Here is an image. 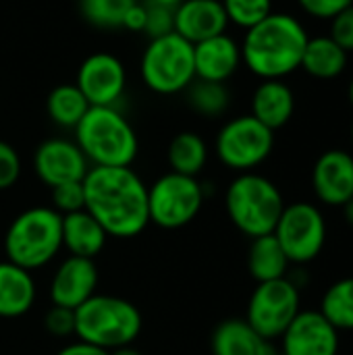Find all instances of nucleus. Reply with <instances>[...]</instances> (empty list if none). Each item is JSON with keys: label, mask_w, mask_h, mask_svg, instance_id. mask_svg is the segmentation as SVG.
Wrapping results in <instances>:
<instances>
[{"label": "nucleus", "mask_w": 353, "mask_h": 355, "mask_svg": "<svg viewBox=\"0 0 353 355\" xmlns=\"http://www.w3.org/2000/svg\"><path fill=\"white\" fill-rule=\"evenodd\" d=\"M139 310L114 295H92L75 310V337L83 343L112 352L133 345L141 333Z\"/></svg>", "instance_id": "obj_5"}, {"label": "nucleus", "mask_w": 353, "mask_h": 355, "mask_svg": "<svg viewBox=\"0 0 353 355\" xmlns=\"http://www.w3.org/2000/svg\"><path fill=\"white\" fill-rule=\"evenodd\" d=\"M187 100L189 106L208 119L221 116L231 102V94L225 83L218 81H204V79H193V83L187 87Z\"/></svg>", "instance_id": "obj_28"}, {"label": "nucleus", "mask_w": 353, "mask_h": 355, "mask_svg": "<svg viewBox=\"0 0 353 355\" xmlns=\"http://www.w3.org/2000/svg\"><path fill=\"white\" fill-rule=\"evenodd\" d=\"M227 25L229 19L221 0H183L175 8V33L189 44L225 33Z\"/></svg>", "instance_id": "obj_17"}, {"label": "nucleus", "mask_w": 353, "mask_h": 355, "mask_svg": "<svg viewBox=\"0 0 353 355\" xmlns=\"http://www.w3.org/2000/svg\"><path fill=\"white\" fill-rule=\"evenodd\" d=\"M35 304V281L29 270L0 262V318H19Z\"/></svg>", "instance_id": "obj_21"}, {"label": "nucleus", "mask_w": 353, "mask_h": 355, "mask_svg": "<svg viewBox=\"0 0 353 355\" xmlns=\"http://www.w3.org/2000/svg\"><path fill=\"white\" fill-rule=\"evenodd\" d=\"M339 331L320 310H300L281 335V355H337Z\"/></svg>", "instance_id": "obj_13"}, {"label": "nucleus", "mask_w": 353, "mask_h": 355, "mask_svg": "<svg viewBox=\"0 0 353 355\" xmlns=\"http://www.w3.org/2000/svg\"><path fill=\"white\" fill-rule=\"evenodd\" d=\"M279 355H281V354H279Z\"/></svg>", "instance_id": "obj_44"}, {"label": "nucleus", "mask_w": 353, "mask_h": 355, "mask_svg": "<svg viewBox=\"0 0 353 355\" xmlns=\"http://www.w3.org/2000/svg\"><path fill=\"white\" fill-rule=\"evenodd\" d=\"M169 164L173 173L198 177L208 162V146L193 131H181L169 146Z\"/></svg>", "instance_id": "obj_25"}, {"label": "nucleus", "mask_w": 353, "mask_h": 355, "mask_svg": "<svg viewBox=\"0 0 353 355\" xmlns=\"http://www.w3.org/2000/svg\"><path fill=\"white\" fill-rule=\"evenodd\" d=\"M347 67V52L331 37H308L304 48L302 67L308 75L316 79H335Z\"/></svg>", "instance_id": "obj_24"}, {"label": "nucleus", "mask_w": 353, "mask_h": 355, "mask_svg": "<svg viewBox=\"0 0 353 355\" xmlns=\"http://www.w3.org/2000/svg\"><path fill=\"white\" fill-rule=\"evenodd\" d=\"M106 239V231L87 210L62 216V248L71 256L94 260L104 250Z\"/></svg>", "instance_id": "obj_22"}, {"label": "nucleus", "mask_w": 353, "mask_h": 355, "mask_svg": "<svg viewBox=\"0 0 353 355\" xmlns=\"http://www.w3.org/2000/svg\"><path fill=\"white\" fill-rule=\"evenodd\" d=\"M44 329L58 339L75 335V310L52 306L44 316Z\"/></svg>", "instance_id": "obj_33"}, {"label": "nucleus", "mask_w": 353, "mask_h": 355, "mask_svg": "<svg viewBox=\"0 0 353 355\" xmlns=\"http://www.w3.org/2000/svg\"><path fill=\"white\" fill-rule=\"evenodd\" d=\"M225 208L231 223L243 235L256 239L275 231L285 200L270 179L258 173H241L227 187Z\"/></svg>", "instance_id": "obj_6"}, {"label": "nucleus", "mask_w": 353, "mask_h": 355, "mask_svg": "<svg viewBox=\"0 0 353 355\" xmlns=\"http://www.w3.org/2000/svg\"><path fill=\"white\" fill-rule=\"evenodd\" d=\"M295 110V96L281 79H264L252 96V116L270 131L289 123Z\"/></svg>", "instance_id": "obj_20"}, {"label": "nucleus", "mask_w": 353, "mask_h": 355, "mask_svg": "<svg viewBox=\"0 0 353 355\" xmlns=\"http://www.w3.org/2000/svg\"><path fill=\"white\" fill-rule=\"evenodd\" d=\"M108 355H141L133 345H123V347H117L112 352H108Z\"/></svg>", "instance_id": "obj_40"}, {"label": "nucleus", "mask_w": 353, "mask_h": 355, "mask_svg": "<svg viewBox=\"0 0 353 355\" xmlns=\"http://www.w3.org/2000/svg\"><path fill=\"white\" fill-rule=\"evenodd\" d=\"M52 206L58 214H73L85 210V191L83 181H71L52 187Z\"/></svg>", "instance_id": "obj_32"}, {"label": "nucleus", "mask_w": 353, "mask_h": 355, "mask_svg": "<svg viewBox=\"0 0 353 355\" xmlns=\"http://www.w3.org/2000/svg\"><path fill=\"white\" fill-rule=\"evenodd\" d=\"M83 191L85 210L108 237L129 239L150 225L148 185L131 166H89Z\"/></svg>", "instance_id": "obj_1"}, {"label": "nucleus", "mask_w": 353, "mask_h": 355, "mask_svg": "<svg viewBox=\"0 0 353 355\" xmlns=\"http://www.w3.org/2000/svg\"><path fill=\"white\" fill-rule=\"evenodd\" d=\"M33 168L40 181L52 189L62 183L83 181L89 171V162L75 141L52 137L37 146L33 154Z\"/></svg>", "instance_id": "obj_14"}, {"label": "nucleus", "mask_w": 353, "mask_h": 355, "mask_svg": "<svg viewBox=\"0 0 353 355\" xmlns=\"http://www.w3.org/2000/svg\"><path fill=\"white\" fill-rule=\"evenodd\" d=\"M139 75L144 85L160 96L187 89L196 79L193 44L175 31L150 40L141 54Z\"/></svg>", "instance_id": "obj_7"}, {"label": "nucleus", "mask_w": 353, "mask_h": 355, "mask_svg": "<svg viewBox=\"0 0 353 355\" xmlns=\"http://www.w3.org/2000/svg\"><path fill=\"white\" fill-rule=\"evenodd\" d=\"M75 85L89 106H114L125 94L127 73L114 54L96 52L79 64Z\"/></svg>", "instance_id": "obj_12"}, {"label": "nucleus", "mask_w": 353, "mask_h": 355, "mask_svg": "<svg viewBox=\"0 0 353 355\" xmlns=\"http://www.w3.org/2000/svg\"><path fill=\"white\" fill-rule=\"evenodd\" d=\"M352 141H353V125H352Z\"/></svg>", "instance_id": "obj_43"}, {"label": "nucleus", "mask_w": 353, "mask_h": 355, "mask_svg": "<svg viewBox=\"0 0 353 355\" xmlns=\"http://www.w3.org/2000/svg\"><path fill=\"white\" fill-rule=\"evenodd\" d=\"M144 6H146V23L141 33L154 40L175 31V8H169L154 0H144Z\"/></svg>", "instance_id": "obj_31"}, {"label": "nucleus", "mask_w": 353, "mask_h": 355, "mask_svg": "<svg viewBox=\"0 0 353 355\" xmlns=\"http://www.w3.org/2000/svg\"><path fill=\"white\" fill-rule=\"evenodd\" d=\"M62 248V214L48 206L23 210L8 225L4 235L6 260L33 272L60 252Z\"/></svg>", "instance_id": "obj_4"}, {"label": "nucleus", "mask_w": 353, "mask_h": 355, "mask_svg": "<svg viewBox=\"0 0 353 355\" xmlns=\"http://www.w3.org/2000/svg\"><path fill=\"white\" fill-rule=\"evenodd\" d=\"M212 355H277L273 341L260 337L246 318L223 320L210 339Z\"/></svg>", "instance_id": "obj_19"}, {"label": "nucleus", "mask_w": 353, "mask_h": 355, "mask_svg": "<svg viewBox=\"0 0 353 355\" xmlns=\"http://www.w3.org/2000/svg\"><path fill=\"white\" fill-rule=\"evenodd\" d=\"M318 310L339 333L353 331V277L333 283L325 291Z\"/></svg>", "instance_id": "obj_27"}, {"label": "nucleus", "mask_w": 353, "mask_h": 355, "mask_svg": "<svg viewBox=\"0 0 353 355\" xmlns=\"http://www.w3.org/2000/svg\"><path fill=\"white\" fill-rule=\"evenodd\" d=\"M204 198V185L198 177H185L171 171L148 187L150 223L166 231L183 229L200 214Z\"/></svg>", "instance_id": "obj_8"}, {"label": "nucleus", "mask_w": 353, "mask_h": 355, "mask_svg": "<svg viewBox=\"0 0 353 355\" xmlns=\"http://www.w3.org/2000/svg\"><path fill=\"white\" fill-rule=\"evenodd\" d=\"M350 102L353 104V79H352V83H350Z\"/></svg>", "instance_id": "obj_42"}, {"label": "nucleus", "mask_w": 353, "mask_h": 355, "mask_svg": "<svg viewBox=\"0 0 353 355\" xmlns=\"http://www.w3.org/2000/svg\"><path fill=\"white\" fill-rule=\"evenodd\" d=\"M75 144L92 166H131L137 133L117 106H92L75 127Z\"/></svg>", "instance_id": "obj_3"}, {"label": "nucleus", "mask_w": 353, "mask_h": 355, "mask_svg": "<svg viewBox=\"0 0 353 355\" xmlns=\"http://www.w3.org/2000/svg\"><path fill=\"white\" fill-rule=\"evenodd\" d=\"M98 268L89 258L69 256L52 275L50 300L52 306L77 310L83 302L96 295Z\"/></svg>", "instance_id": "obj_15"}, {"label": "nucleus", "mask_w": 353, "mask_h": 355, "mask_svg": "<svg viewBox=\"0 0 353 355\" xmlns=\"http://www.w3.org/2000/svg\"><path fill=\"white\" fill-rule=\"evenodd\" d=\"M21 177V158L17 150L0 139V191L12 187Z\"/></svg>", "instance_id": "obj_34"}, {"label": "nucleus", "mask_w": 353, "mask_h": 355, "mask_svg": "<svg viewBox=\"0 0 353 355\" xmlns=\"http://www.w3.org/2000/svg\"><path fill=\"white\" fill-rule=\"evenodd\" d=\"M89 108V102L75 83L56 85L46 98L48 116L62 129H75Z\"/></svg>", "instance_id": "obj_26"}, {"label": "nucleus", "mask_w": 353, "mask_h": 355, "mask_svg": "<svg viewBox=\"0 0 353 355\" xmlns=\"http://www.w3.org/2000/svg\"><path fill=\"white\" fill-rule=\"evenodd\" d=\"M289 266L291 262L273 233L252 239V245L248 252V270L256 283L285 279Z\"/></svg>", "instance_id": "obj_23"}, {"label": "nucleus", "mask_w": 353, "mask_h": 355, "mask_svg": "<svg viewBox=\"0 0 353 355\" xmlns=\"http://www.w3.org/2000/svg\"><path fill=\"white\" fill-rule=\"evenodd\" d=\"M308 33L304 25L285 12H270L250 27L241 44V62L262 79H283L302 67Z\"/></svg>", "instance_id": "obj_2"}, {"label": "nucleus", "mask_w": 353, "mask_h": 355, "mask_svg": "<svg viewBox=\"0 0 353 355\" xmlns=\"http://www.w3.org/2000/svg\"><path fill=\"white\" fill-rule=\"evenodd\" d=\"M56 355H108V352L102 347L83 343V341H75V343H69L67 347H62Z\"/></svg>", "instance_id": "obj_38"}, {"label": "nucleus", "mask_w": 353, "mask_h": 355, "mask_svg": "<svg viewBox=\"0 0 353 355\" xmlns=\"http://www.w3.org/2000/svg\"><path fill=\"white\" fill-rule=\"evenodd\" d=\"M144 23H146V6H144V0H135V4L127 10L121 29L144 31Z\"/></svg>", "instance_id": "obj_37"}, {"label": "nucleus", "mask_w": 353, "mask_h": 355, "mask_svg": "<svg viewBox=\"0 0 353 355\" xmlns=\"http://www.w3.org/2000/svg\"><path fill=\"white\" fill-rule=\"evenodd\" d=\"M302 310L300 287L293 279H277L258 283L250 302L246 320L266 341L281 339L287 327Z\"/></svg>", "instance_id": "obj_9"}, {"label": "nucleus", "mask_w": 353, "mask_h": 355, "mask_svg": "<svg viewBox=\"0 0 353 355\" xmlns=\"http://www.w3.org/2000/svg\"><path fill=\"white\" fill-rule=\"evenodd\" d=\"M135 0H79L81 17L98 29H121Z\"/></svg>", "instance_id": "obj_29"}, {"label": "nucleus", "mask_w": 353, "mask_h": 355, "mask_svg": "<svg viewBox=\"0 0 353 355\" xmlns=\"http://www.w3.org/2000/svg\"><path fill=\"white\" fill-rule=\"evenodd\" d=\"M196 79L225 83L241 64V46L227 33L193 44Z\"/></svg>", "instance_id": "obj_18"}, {"label": "nucleus", "mask_w": 353, "mask_h": 355, "mask_svg": "<svg viewBox=\"0 0 353 355\" xmlns=\"http://www.w3.org/2000/svg\"><path fill=\"white\" fill-rule=\"evenodd\" d=\"M331 40H335L345 52H353V4L331 19Z\"/></svg>", "instance_id": "obj_35"}, {"label": "nucleus", "mask_w": 353, "mask_h": 355, "mask_svg": "<svg viewBox=\"0 0 353 355\" xmlns=\"http://www.w3.org/2000/svg\"><path fill=\"white\" fill-rule=\"evenodd\" d=\"M154 2H158V4H164V6H169V8H177L183 0H154Z\"/></svg>", "instance_id": "obj_41"}, {"label": "nucleus", "mask_w": 353, "mask_h": 355, "mask_svg": "<svg viewBox=\"0 0 353 355\" xmlns=\"http://www.w3.org/2000/svg\"><path fill=\"white\" fill-rule=\"evenodd\" d=\"M229 23L250 29L273 12L270 0H221Z\"/></svg>", "instance_id": "obj_30"}, {"label": "nucleus", "mask_w": 353, "mask_h": 355, "mask_svg": "<svg viewBox=\"0 0 353 355\" xmlns=\"http://www.w3.org/2000/svg\"><path fill=\"white\" fill-rule=\"evenodd\" d=\"M341 208H343V218H345L347 227H350V229H353V198L350 200V202H345Z\"/></svg>", "instance_id": "obj_39"}, {"label": "nucleus", "mask_w": 353, "mask_h": 355, "mask_svg": "<svg viewBox=\"0 0 353 355\" xmlns=\"http://www.w3.org/2000/svg\"><path fill=\"white\" fill-rule=\"evenodd\" d=\"M273 235L291 264H310L327 245V220L322 210L310 202L285 204Z\"/></svg>", "instance_id": "obj_10"}, {"label": "nucleus", "mask_w": 353, "mask_h": 355, "mask_svg": "<svg viewBox=\"0 0 353 355\" xmlns=\"http://www.w3.org/2000/svg\"><path fill=\"white\" fill-rule=\"evenodd\" d=\"M216 156L233 171L252 173L260 166L275 148V131L264 127L252 114L231 119L216 135Z\"/></svg>", "instance_id": "obj_11"}, {"label": "nucleus", "mask_w": 353, "mask_h": 355, "mask_svg": "<svg viewBox=\"0 0 353 355\" xmlns=\"http://www.w3.org/2000/svg\"><path fill=\"white\" fill-rule=\"evenodd\" d=\"M312 187L325 206H343L353 198V156L343 150L325 152L312 171Z\"/></svg>", "instance_id": "obj_16"}, {"label": "nucleus", "mask_w": 353, "mask_h": 355, "mask_svg": "<svg viewBox=\"0 0 353 355\" xmlns=\"http://www.w3.org/2000/svg\"><path fill=\"white\" fill-rule=\"evenodd\" d=\"M300 6L316 19H333L343 8L352 6L353 0H298Z\"/></svg>", "instance_id": "obj_36"}]
</instances>
